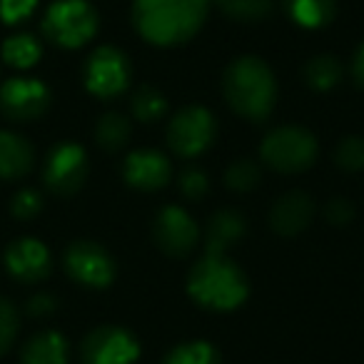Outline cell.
<instances>
[{"label":"cell","instance_id":"33","mask_svg":"<svg viewBox=\"0 0 364 364\" xmlns=\"http://www.w3.org/2000/svg\"><path fill=\"white\" fill-rule=\"evenodd\" d=\"M55 309H58V299L53 294H36L28 302V312L33 317H46V314H53Z\"/></svg>","mask_w":364,"mask_h":364},{"label":"cell","instance_id":"27","mask_svg":"<svg viewBox=\"0 0 364 364\" xmlns=\"http://www.w3.org/2000/svg\"><path fill=\"white\" fill-rule=\"evenodd\" d=\"M334 162H337L339 170H347V172L364 170V137L359 135L342 137L337 150H334Z\"/></svg>","mask_w":364,"mask_h":364},{"label":"cell","instance_id":"4","mask_svg":"<svg viewBox=\"0 0 364 364\" xmlns=\"http://www.w3.org/2000/svg\"><path fill=\"white\" fill-rule=\"evenodd\" d=\"M317 140L307 127L299 125H282L267 132V137L259 145V157L267 162V167L284 175L304 172L317 160Z\"/></svg>","mask_w":364,"mask_h":364},{"label":"cell","instance_id":"19","mask_svg":"<svg viewBox=\"0 0 364 364\" xmlns=\"http://www.w3.org/2000/svg\"><path fill=\"white\" fill-rule=\"evenodd\" d=\"M284 13L299 28L317 31L334 21L337 16V0H284Z\"/></svg>","mask_w":364,"mask_h":364},{"label":"cell","instance_id":"30","mask_svg":"<svg viewBox=\"0 0 364 364\" xmlns=\"http://www.w3.org/2000/svg\"><path fill=\"white\" fill-rule=\"evenodd\" d=\"M43 210V198L36 190H21L18 195H13L11 200V213L18 220H33Z\"/></svg>","mask_w":364,"mask_h":364},{"label":"cell","instance_id":"18","mask_svg":"<svg viewBox=\"0 0 364 364\" xmlns=\"http://www.w3.org/2000/svg\"><path fill=\"white\" fill-rule=\"evenodd\" d=\"M68 342L60 332L46 329L23 344L21 364H68Z\"/></svg>","mask_w":364,"mask_h":364},{"label":"cell","instance_id":"17","mask_svg":"<svg viewBox=\"0 0 364 364\" xmlns=\"http://www.w3.org/2000/svg\"><path fill=\"white\" fill-rule=\"evenodd\" d=\"M247 223L237 210H218L205 232V255H225L242 240Z\"/></svg>","mask_w":364,"mask_h":364},{"label":"cell","instance_id":"21","mask_svg":"<svg viewBox=\"0 0 364 364\" xmlns=\"http://www.w3.org/2000/svg\"><path fill=\"white\" fill-rule=\"evenodd\" d=\"M41 55H43V46L31 33H18V36H11L3 43V60L11 68H18V70L33 68L41 60Z\"/></svg>","mask_w":364,"mask_h":364},{"label":"cell","instance_id":"20","mask_svg":"<svg viewBox=\"0 0 364 364\" xmlns=\"http://www.w3.org/2000/svg\"><path fill=\"white\" fill-rule=\"evenodd\" d=\"M344 75V65L334 55H317L304 65V80L312 90L327 92L339 85Z\"/></svg>","mask_w":364,"mask_h":364},{"label":"cell","instance_id":"34","mask_svg":"<svg viewBox=\"0 0 364 364\" xmlns=\"http://www.w3.org/2000/svg\"><path fill=\"white\" fill-rule=\"evenodd\" d=\"M352 77L359 87H364V43L357 48V53L352 58Z\"/></svg>","mask_w":364,"mask_h":364},{"label":"cell","instance_id":"13","mask_svg":"<svg viewBox=\"0 0 364 364\" xmlns=\"http://www.w3.org/2000/svg\"><path fill=\"white\" fill-rule=\"evenodd\" d=\"M6 269L13 279L23 284L43 282L53 269L50 250L36 237L13 240L6 250Z\"/></svg>","mask_w":364,"mask_h":364},{"label":"cell","instance_id":"24","mask_svg":"<svg viewBox=\"0 0 364 364\" xmlns=\"http://www.w3.org/2000/svg\"><path fill=\"white\" fill-rule=\"evenodd\" d=\"M162 364H220V352L210 342H182L162 359Z\"/></svg>","mask_w":364,"mask_h":364},{"label":"cell","instance_id":"29","mask_svg":"<svg viewBox=\"0 0 364 364\" xmlns=\"http://www.w3.org/2000/svg\"><path fill=\"white\" fill-rule=\"evenodd\" d=\"M177 185H180V193L190 200H203L210 190L208 175H205L203 170H198V167H188V170H182L180 182H177Z\"/></svg>","mask_w":364,"mask_h":364},{"label":"cell","instance_id":"11","mask_svg":"<svg viewBox=\"0 0 364 364\" xmlns=\"http://www.w3.org/2000/svg\"><path fill=\"white\" fill-rule=\"evenodd\" d=\"M137 357H140L137 339L115 324L95 327L80 344L82 364H135Z\"/></svg>","mask_w":364,"mask_h":364},{"label":"cell","instance_id":"31","mask_svg":"<svg viewBox=\"0 0 364 364\" xmlns=\"http://www.w3.org/2000/svg\"><path fill=\"white\" fill-rule=\"evenodd\" d=\"M36 8L38 0H0V18L8 26H18V23L28 21Z\"/></svg>","mask_w":364,"mask_h":364},{"label":"cell","instance_id":"2","mask_svg":"<svg viewBox=\"0 0 364 364\" xmlns=\"http://www.w3.org/2000/svg\"><path fill=\"white\" fill-rule=\"evenodd\" d=\"M223 92L235 112L245 120L262 122L277 102V80L267 63L255 55H242L228 65L223 75Z\"/></svg>","mask_w":364,"mask_h":364},{"label":"cell","instance_id":"1","mask_svg":"<svg viewBox=\"0 0 364 364\" xmlns=\"http://www.w3.org/2000/svg\"><path fill=\"white\" fill-rule=\"evenodd\" d=\"M210 0H135L132 23L147 43L172 48L198 36Z\"/></svg>","mask_w":364,"mask_h":364},{"label":"cell","instance_id":"23","mask_svg":"<svg viewBox=\"0 0 364 364\" xmlns=\"http://www.w3.org/2000/svg\"><path fill=\"white\" fill-rule=\"evenodd\" d=\"M130 107H132V115L140 122H157V120H162L167 112V97L162 95L157 87L140 85L132 92Z\"/></svg>","mask_w":364,"mask_h":364},{"label":"cell","instance_id":"3","mask_svg":"<svg viewBox=\"0 0 364 364\" xmlns=\"http://www.w3.org/2000/svg\"><path fill=\"white\" fill-rule=\"evenodd\" d=\"M188 292L198 304L215 312H228L245 302L250 282L245 272L225 255H205L190 269Z\"/></svg>","mask_w":364,"mask_h":364},{"label":"cell","instance_id":"7","mask_svg":"<svg viewBox=\"0 0 364 364\" xmlns=\"http://www.w3.org/2000/svg\"><path fill=\"white\" fill-rule=\"evenodd\" d=\"M82 80L87 90L100 100L120 97L130 85V60L117 48L100 46L87 58Z\"/></svg>","mask_w":364,"mask_h":364},{"label":"cell","instance_id":"28","mask_svg":"<svg viewBox=\"0 0 364 364\" xmlns=\"http://www.w3.org/2000/svg\"><path fill=\"white\" fill-rule=\"evenodd\" d=\"M18 332H21V317H18L16 304L11 299L0 297V357L11 352Z\"/></svg>","mask_w":364,"mask_h":364},{"label":"cell","instance_id":"12","mask_svg":"<svg viewBox=\"0 0 364 364\" xmlns=\"http://www.w3.org/2000/svg\"><path fill=\"white\" fill-rule=\"evenodd\" d=\"M152 237L157 247L170 257H185L195 250L200 240V228L193 218L177 205H167L157 213L152 225Z\"/></svg>","mask_w":364,"mask_h":364},{"label":"cell","instance_id":"10","mask_svg":"<svg viewBox=\"0 0 364 364\" xmlns=\"http://www.w3.org/2000/svg\"><path fill=\"white\" fill-rule=\"evenodd\" d=\"M50 107V90L36 77H11L0 85V115L11 122H33Z\"/></svg>","mask_w":364,"mask_h":364},{"label":"cell","instance_id":"26","mask_svg":"<svg viewBox=\"0 0 364 364\" xmlns=\"http://www.w3.org/2000/svg\"><path fill=\"white\" fill-rule=\"evenodd\" d=\"M259 165L252 160H235L232 165L225 170V185L235 193H250L259 185Z\"/></svg>","mask_w":364,"mask_h":364},{"label":"cell","instance_id":"6","mask_svg":"<svg viewBox=\"0 0 364 364\" xmlns=\"http://www.w3.org/2000/svg\"><path fill=\"white\" fill-rule=\"evenodd\" d=\"M218 122L203 105L182 107L167 125V145L180 157H198L215 142Z\"/></svg>","mask_w":364,"mask_h":364},{"label":"cell","instance_id":"9","mask_svg":"<svg viewBox=\"0 0 364 364\" xmlns=\"http://www.w3.org/2000/svg\"><path fill=\"white\" fill-rule=\"evenodd\" d=\"M63 267L82 287L102 289L115 279V262L110 252L90 240H75L63 255Z\"/></svg>","mask_w":364,"mask_h":364},{"label":"cell","instance_id":"25","mask_svg":"<svg viewBox=\"0 0 364 364\" xmlns=\"http://www.w3.org/2000/svg\"><path fill=\"white\" fill-rule=\"evenodd\" d=\"M228 18L240 23H257L272 13V0H210Z\"/></svg>","mask_w":364,"mask_h":364},{"label":"cell","instance_id":"8","mask_svg":"<svg viewBox=\"0 0 364 364\" xmlns=\"http://www.w3.org/2000/svg\"><path fill=\"white\" fill-rule=\"evenodd\" d=\"M87 155L77 142H58L46 157L43 165V182L53 195L70 198L87 180Z\"/></svg>","mask_w":364,"mask_h":364},{"label":"cell","instance_id":"22","mask_svg":"<svg viewBox=\"0 0 364 364\" xmlns=\"http://www.w3.org/2000/svg\"><path fill=\"white\" fill-rule=\"evenodd\" d=\"M95 140L102 150L117 152L130 140V122L120 112H105L95 125Z\"/></svg>","mask_w":364,"mask_h":364},{"label":"cell","instance_id":"16","mask_svg":"<svg viewBox=\"0 0 364 364\" xmlns=\"http://www.w3.org/2000/svg\"><path fill=\"white\" fill-rule=\"evenodd\" d=\"M36 165V150L28 137L0 130V180H21Z\"/></svg>","mask_w":364,"mask_h":364},{"label":"cell","instance_id":"15","mask_svg":"<svg viewBox=\"0 0 364 364\" xmlns=\"http://www.w3.org/2000/svg\"><path fill=\"white\" fill-rule=\"evenodd\" d=\"M314 218V203L307 193H299V190H292V193L282 195L277 203L269 210V225L277 235L282 237H292V235H299Z\"/></svg>","mask_w":364,"mask_h":364},{"label":"cell","instance_id":"32","mask_svg":"<svg viewBox=\"0 0 364 364\" xmlns=\"http://www.w3.org/2000/svg\"><path fill=\"white\" fill-rule=\"evenodd\" d=\"M324 218H327L332 225H337V228H339V225H349V223H352V218H354L352 203H349V200H344V198L329 200L327 208H324Z\"/></svg>","mask_w":364,"mask_h":364},{"label":"cell","instance_id":"14","mask_svg":"<svg viewBox=\"0 0 364 364\" xmlns=\"http://www.w3.org/2000/svg\"><path fill=\"white\" fill-rule=\"evenodd\" d=\"M170 175V162L160 150H135L127 155L122 165V177L127 185L135 190H145V193L165 188Z\"/></svg>","mask_w":364,"mask_h":364},{"label":"cell","instance_id":"5","mask_svg":"<svg viewBox=\"0 0 364 364\" xmlns=\"http://www.w3.org/2000/svg\"><path fill=\"white\" fill-rule=\"evenodd\" d=\"M43 36L58 48H80L97 33V13L87 0H55L43 16Z\"/></svg>","mask_w":364,"mask_h":364}]
</instances>
